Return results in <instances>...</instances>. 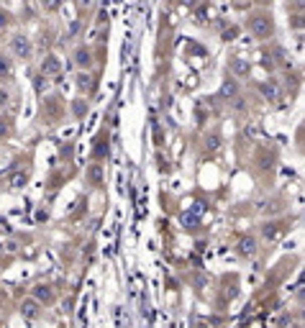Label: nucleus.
I'll return each mask as SVG.
<instances>
[{"instance_id":"1","label":"nucleus","mask_w":305,"mask_h":328,"mask_svg":"<svg viewBox=\"0 0 305 328\" xmlns=\"http://www.w3.org/2000/svg\"><path fill=\"white\" fill-rule=\"evenodd\" d=\"M13 46H16L18 54H29V51H31V46H29V41H26V39H16Z\"/></svg>"},{"instance_id":"2","label":"nucleus","mask_w":305,"mask_h":328,"mask_svg":"<svg viewBox=\"0 0 305 328\" xmlns=\"http://www.w3.org/2000/svg\"><path fill=\"white\" fill-rule=\"evenodd\" d=\"M254 31H257V34H269V26H267L264 21H257V23H254Z\"/></svg>"},{"instance_id":"3","label":"nucleus","mask_w":305,"mask_h":328,"mask_svg":"<svg viewBox=\"0 0 305 328\" xmlns=\"http://www.w3.org/2000/svg\"><path fill=\"white\" fill-rule=\"evenodd\" d=\"M23 313L29 315V318H34V315H36V303H26V305H23Z\"/></svg>"},{"instance_id":"4","label":"nucleus","mask_w":305,"mask_h":328,"mask_svg":"<svg viewBox=\"0 0 305 328\" xmlns=\"http://www.w3.org/2000/svg\"><path fill=\"white\" fill-rule=\"evenodd\" d=\"M0 74H11V64H8V59H0Z\"/></svg>"},{"instance_id":"5","label":"nucleus","mask_w":305,"mask_h":328,"mask_svg":"<svg viewBox=\"0 0 305 328\" xmlns=\"http://www.w3.org/2000/svg\"><path fill=\"white\" fill-rule=\"evenodd\" d=\"M36 295H39V297H44V300H49V297H51V292H49V290H36Z\"/></svg>"},{"instance_id":"6","label":"nucleus","mask_w":305,"mask_h":328,"mask_svg":"<svg viewBox=\"0 0 305 328\" xmlns=\"http://www.w3.org/2000/svg\"><path fill=\"white\" fill-rule=\"evenodd\" d=\"M6 100H8V95H6L3 90H0V105H6Z\"/></svg>"},{"instance_id":"7","label":"nucleus","mask_w":305,"mask_h":328,"mask_svg":"<svg viewBox=\"0 0 305 328\" xmlns=\"http://www.w3.org/2000/svg\"><path fill=\"white\" fill-rule=\"evenodd\" d=\"M8 21H6V16H0V26H6Z\"/></svg>"}]
</instances>
